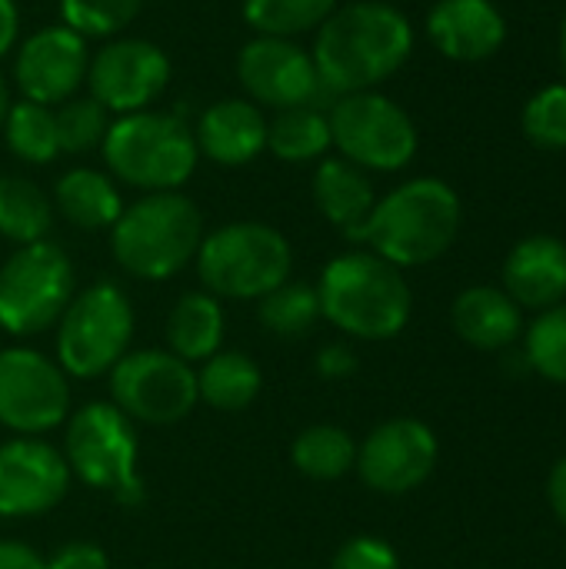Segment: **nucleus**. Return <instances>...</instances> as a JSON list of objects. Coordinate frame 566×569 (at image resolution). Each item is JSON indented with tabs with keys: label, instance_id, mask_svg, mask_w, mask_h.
Instances as JSON below:
<instances>
[{
	"label": "nucleus",
	"instance_id": "nucleus-16",
	"mask_svg": "<svg viewBox=\"0 0 566 569\" xmlns=\"http://www.w3.org/2000/svg\"><path fill=\"white\" fill-rule=\"evenodd\" d=\"M67 490L70 467L57 447L33 437L0 443V517H43L67 497Z\"/></svg>",
	"mask_w": 566,
	"mask_h": 569
},
{
	"label": "nucleus",
	"instance_id": "nucleus-6",
	"mask_svg": "<svg viewBox=\"0 0 566 569\" xmlns=\"http://www.w3.org/2000/svg\"><path fill=\"white\" fill-rule=\"evenodd\" d=\"M197 277L217 300H260L294 270L287 237L267 223L240 220L203 233L197 250Z\"/></svg>",
	"mask_w": 566,
	"mask_h": 569
},
{
	"label": "nucleus",
	"instance_id": "nucleus-33",
	"mask_svg": "<svg viewBox=\"0 0 566 569\" xmlns=\"http://www.w3.org/2000/svg\"><path fill=\"white\" fill-rule=\"evenodd\" d=\"M524 357L544 380L566 387V307H550L534 320Z\"/></svg>",
	"mask_w": 566,
	"mask_h": 569
},
{
	"label": "nucleus",
	"instance_id": "nucleus-5",
	"mask_svg": "<svg viewBox=\"0 0 566 569\" xmlns=\"http://www.w3.org/2000/svg\"><path fill=\"white\" fill-rule=\"evenodd\" d=\"M100 147L110 173L143 193L180 190L200 160L193 130L177 113L160 110H137L110 120Z\"/></svg>",
	"mask_w": 566,
	"mask_h": 569
},
{
	"label": "nucleus",
	"instance_id": "nucleus-40",
	"mask_svg": "<svg viewBox=\"0 0 566 569\" xmlns=\"http://www.w3.org/2000/svg\"><path fill=\"white\" fill-rule=\"evenodd\" d=\"M20 33V10L13 0H0V57L13 50Z\"/></svg>",
	"mask_w": 566,
	"mask_h": 569
},
{
	"label": "nucleus",
	"instance_id": "nucleus-43",
	"mask_svg": "<svg viewBox=\"0 0 566 569\" xmlns=\"http://www.w3.org/2000/svg\"><path fill=\"white\" fill-rule=\"evenodd\" d=\"M560 67H564V77H566V13H564V20H560Z\"/></svg>",
	"mask_w": 566,
	"mask_h": 569
},
{
	"label": "nucleus",
	"instance_id": "nucleus-22",
	"mask_svg": "<svg viewBox=\"0 0 566 569\" xmlns=\"http://www.w3.org/2000/svg\"><path fill=\"white\" fill-rule=\"evenodd\" d=\"M454 330L464 343L477 350H504L510 347L520 330V307L497 287H470L454 300L450 310Z\"/></svg>",
	"mask_w": 566,
	"mask_h": 569
},
{
	"label": "nucleus",
	"instance_id": "nucleus-14",
	"mask_svg": "<svg viewBox=\"0 0 566 569\" xmlns=\"http://www.w3.org/2000/svg\"><path fill=\"white\" fill-rule=\"evenodd\" d=\"M170 83L167 53L140 37L113 40L100 47L87 63V87L97 103L110 113H137L150 110V103Z\"/></svg>",
	"mask_w": 566,
	"mask_h": 569
},
{
	"label": "nucleus",
	"instance_id": "nucleus-28",
	"mask_svg": "<svg viewBox=\"0 0 566 569\" xmlns=\"http://www.w3.org/2000/svg\"><path fill=\"white\" fill-rule=\"evenodd\" d=\"M290 460L310 480H340L357 463V443L350 440L347 430L317 423V427H307L294 440Z\"/></svg>",
	"mask_w": 566,
	"mask_h": 569
},
{
	"label": "nucleus",
	"instance_id": "nucleus-23",
	"mask_svg": "<svg viewBox=\"0 0 566 569\" xmlns=\"http://www.w3.org/2000/svg\"><path fill=\"white\" fill-rule=\"evenodd\" d=\"M224 343V310L217 297L203 293H183L170 317H167V347L183 363H203L210 360Z\"/></svg>",
	"mask_w": 566,
	"mask_h": 569
},
{
	"label": "nucleus",
	"instance_id": "nucleus-17",
	"mask_svg": "<svg viewBox=\"0 0 566 569\" xmlns=\"http://www.w3.org/2000/svg\"><path fill=\"white\" fill-rule=\"evenodd\" d=\"M87 40L67 23H50L20 43L13 77L23 100L53 107L77 97L80 83L87 80Z\"/></svg>",
	"mask_w": 566,
	"mask_h": 569
},
{
	"label": "nucleus",
	"instance_id": "nucleus-18",
	"mask_svg": "<svg viewBox=\"0 0 566 569\" xmlns=\"http://www.w3.org/2000/svg\"><path fill=\"white\" fill-rule=\"evenodd\" d=\"M430 43L457 63L490 60L507 40V20L494 0H437L427 13Z\"/></svg>",
	"mask_w": 566,
	"mask_h": 569
},
{
	"label": "nucleus",
	"instance_id": "nucleus-39",
	"mask_svg": "<svg viewBox=\"0 0 566 569\" xmlns=\"http://www.w3.org/2000/svg\"><path fill=\"white\" fill-rule=\"evenodd\" d=\"M0 569H47V560L20 540H0Z\"/></svg>",
	"mask_w": 566,
	"mask_h": 569
},
{
	"label": "nucleus",
	"instance_id": "nucleus-12",
	"mask_svg": "<svg viewBox=\"0 0 566 569\" xmlns=\"http://www.w3.org/2000/svg\"><path fill=\"white\" fill-rule=\"evenodd\" d=\"M67 373L43 353L27 347L0 350V427L37 437L67 420Z\"/></svg>",
	"mask_w": 566,
	"mask_h": 569
},
{
	"label": "nucleus",
	"instance_id": "nucleus-8",
	"mask_svg": "<svg viewBox=\"0 0 566 569\" xmlns=\"http://www.w3.org/2000/svg\"><path fill=\"white\" fill-rule=\"evenodd\" d=\"M133 307L117 283H93L73 293L57 320V367L77 380H97L130 350Z\"/></svg>",
	"mask_w": 566,
	"mask_h": 569
},
{
	"label": "nucleus",
	"instance_id": "nucleus-27",
	"mask_svg": "<svg viewBox=\"0 0 566 569\" xmlns=\"http://www.w3.org/2000/svg\"><path fill=\"white\" fill-rule=\"evenodd\" d=\"M53 223V203L47 193L27 177L3 173L0 177V237L17 247L47 240Z\"/></svg>",
	"mask_w": 566,
	"mask_h": 569
},
{
	"label": "nucleus",
	"instance_id": "nucleus-3",
	"mask_svg": "<svg viewBox=\"0 0 566 569\" xmlns=\"http://www.w3.org/2000/svg\"><path fill=\"white\" fill-rule=\"evenodd\" d=\"M320 317L357 340H394L410 323L414 297L400 267L377 253L334 257L317 283Z\"/></svg>",
	"mask_w": 566,
	"mask_h": 569
},
{
	"label": "nucleus",
	"instance_id": "nucleus-37",
	"mask_svg": "<svg viewBox=\"0 0 566 569\" xmlns=\"http://www.w3.org/2000/svg\"><path fill=\"white\" fill-rule=\"evenodd\" d=\"M47 569H110V560L97 543L70 540L47 560Z\"/></svg>",
	"mask_w": 566,
	"mask_h": 569
},
{
	"label": "nucleus",
	"instance_id": "nucleus-25",
	"mask_svg": "<svg viewBox=\"0 0 566 569\" xmlns=\"http://www.w3.org/2000/svg\"><path fill=\"white\" fill-rule=\"evenodd\" d=\"M264 387L260 367L237 350H217L197 373V397L224 413L247 410Z\"/></svg>",
	"mask_w": 566,
	"mask_h": 569
},
{
	"label": "nucleus",
	"instance_id": "nucleus-11",
	"mask_svg": "<svg viewBox=\"0 0 566 569\" xmlns=\"http://www.w3.org/2000/svg\"><path fill=\"white\" fill-rule=\"evenodd\" d=\"M113 407L140 423L167 427L197 407V373L170 350H127L110 370Z\"/></svg>",
	"mask_w": 566,
	"mask_h": 569
},
{
	"label": "nucleus",
	"instance_id": "nucleus-2",
	"mask_svg": "<svg viewBox=\"0 0 566 569\" xmlns=\"http://www.w3.org/2000/svg\"><path fill=\"white\" fill-rule=\"evenodd\" d=\"M460 197L440 177H417L374 203L370 217L347 240L394 267H424L440 260L460 233Z\"/></svg>",
	"mask_w": 566,
	"mask_h": 569
},
{
	"label": "nucleus",
	"instance_id": "nucleus-20",
	"mask_svg": "<svg viewBox=\"0 0 566 569\" xmlns=\"http://www.w3.org/2000/svg\"><path fill=\"white\" fill-rule=\"evenodd\" d=\"M197 150L220 167H244L267 150V117L254 100L227 97L210 103L193 130Z\"/></svg>",
	"mask_w": 566,
	"mask_h": 569
},
{
	"label": "nucleus",
	"instance_id": "nucleus-41",
	"mask_svg": "<svg viewBox=\"0 0 566 569\" xmlns=\"http://www.w3.org/2000/svg\"><path fill=\"white\" fill-rule=\"evenodd\" d=\"M547 497H550V507L554 513L560 517V523L566 527V457L554 467L550 473V483H547Z\"/></svg>",
	"mask_w": 566,
	"mask_h": 569
},
{
	"label": "nucleus",
	"instance_id": "nucleus-15",
	"mask_svg": "<svg viewBox=\"0 0 566 569\" xmlns=\"http://www.w3.org/2000/svg\"><path fill=\"white\" fill-rule=\"evenodd\" d=\"M357 473L360 480L384 493V497H404L427 483V477L437 467V437L427 423L400 417L387 420L357 450Z\"/></svg>",
	"mask_w": 566,
	"mask_h": 569
},
{
	"label": "nucleus",
	"instance_id": "nucleus-26",
	"mask_svg": "<svg viewBox=\"0 0 566 569\" xmlns=\"http://www.w3.org/2000/svg\"><path fill=\"white\" fill-rule=\"evenodd\" d=\"M267 147L284 163H314L324 160L334 147L330 123L320 107H290L277 110V117L267 123Z\"/></svg>",
	"mask_w": 566,
	"mask_h": 569
},
{
	"label": "nucleus",
	"instance_id": "nucleus-1",
	"mask_svg": "<svg viewBox=\"0 0 566 569\" xmlns=\"http://www.w3.org/2000/svg\"><path fill=\"white\" fill-rule=\"evenodd\" d=\"M414 53V27L387 0H354L337 7L314 40V67L334 97L374 90L390 80Z\"/></svg>",
	"mask_w": 566,
	"mask_h": 569
},
{
	"label": "nucleus",
	"instance_id": "nucleus-9",
	"mask_svg": "<svg viewBox=\"0 0 566 569\" xmlns=\"http://www.w3.org/2000/svg\"><path fill=\"white\" fill-rule=\"evenodd\" d=\"M327 123L340 157L357 163L360 170H404L420 147L414 117L397 100L377 90L337 97L327 110Z\"/></svg>",
	"mask_w": 566,
	"mask_h": 569
},
{
	"label": "nucleus",
	"instance_id": "nucleus-32",
	"mask_svg": "<svg viewBox=\"0 0 566 569\" xmlns=\"http://www.w3.org/2000/svg\"><path fill=\"white\" fill-rule=\"evenodd\" d=\"M53 120H57V143L67 153L100 147L110 130V110L97 103L90 93L63 100L60 110H53Z\"/></svg>",
	"mask_w": 566,
	"mask_h": 569
},
{
	"label": "nucleus",
	"instance_id": "nucleus-21",
	"mask_svg": "<svg viewBox=\"0 0 566 569\" xmlns=\"http://www.w3.org/2000/svg\"><path fill=\"white\" fill-rule=\"evenodd\" d=\"M314 203L344 237H350L370 217L377 193L367 170L344 157H324L314 170Z\"/></svg>",
	"mask_w": 566,
	"mask_h": 569
},
{
	"label": "nucleus",
	"instance_id": "nucleus-4",
	"mask_svg": "<svg viewBox=\"0 0 566 569\" xmlns=\"http://www.w3.org/2000/svg\"><path fill=\"white\" fill-rule=\"evenodd\" d=\"M203 217L180 190L143 193L110 227L113 260L137 280H170L200 250Z\"/></svg>",
	"mask_w": 566,
	"mask_h": 569
},
{
	"label": "nucleus",
	"instance_id": "nucleus-31",
	"mask_svg": "<svg viewBox=\"0 0 566 569\" xmlns=\"http://www.w3.org/2000/svg\"><path fill=\"white\" fill-rule=\"evenodd\" d=\"M337 10V0H244V20L257 37H297L320 27Z\"/></svg>",
	"mask_w": 566,
	"mask_h": 569
},
{
	"label": "nucleus",
	"instance_id": "nucleus-10",
	"mask_svg": "<svg viewBox=\"0 0 566 569\" xmlns=\"http://www.w3.org/2000/svg\"><path fill=\"white\" fill-rule=\"evenodd\" d=\"M70 300L73 263L50 240L20 247L0 267V327L10 337H37L50 330Z\"/></svg>",
	"mask_w": 566,
	"mask_h": 569
},
{
	"label": "nucleus",
	"instance_id": "nucleus-19",
	"mask_svg": "<svg viewBox=\"0 0 566 569\" xmlns=\"http://www.w3.org/2000/svg\"><path fill=\"white\" fill-rule=\"evenodd\" d=\"M504 293L520 310H550L566 297V243L537 233L520 240L504 263Z\"/></svg>",
	"mask_w": 566,
	"mask_h": 569
},
{
	"label": "nucleus",
	"instance_id": "nucleus-42",
	"mask_svg": "<svg viewBox=\"0 0 566 569\" xmlns=\"http://www.w3.org/2000/svg\"><path fill=\"white\" fill-rule=\"evenodd\" d=\"M7 110H10V93H7V83H3V77H0V127H3Z\"/></svg>",
	"mask_w": 566,
	"mask_h": 569
},
{
	"label": "nucleus",
	"instance_id": "nucleus-35",
	"mask_svg": "<svg viewBox=\"0 0 566 569\" xmlns=\"http://www.w3.org/2000/svg\"><path fill=\"white\" fill-rule=\"evenodd\" d=\"M143 0H60L63 23L87 37H110L120 33L137 13Z\"/></svg>",
	"mask_w": 566,
	"mask_h": 569
},
{
	"label": "nucleus",
	"instance_id": "nucleus-36",
	"mask_svg": "<svg viewBox=\"0 0 566 569\" xmlns=\"http://www.w3.org/2000/svg\"><path fill=\"white\" fill-rule=\"evenodd\" d=\"M330 569H400V560H397V550L387 540H380V537H354L334 553Z\"/></svg>",
	"mask_w": 566,
	"mask_h": 569
},
{
	"label": "nucleus",
	"instance_id": "nucleus-7",
	"mask_svg": "<svg viewBox=\"0 0 566 569\" xmlns=\"http://www.w3.org/2000/svg\"><path fill=\"white\" fill-rule=\"evenodd\" d=\"M63 460L70 467V477L100 493H110L117 503L137 507L143 500L133 420L123 417L113 403H87L70 417Z\"/></svg>",
	"mask_w": 566,
	"mask_h": 569
},
{
	"label": "nucleus",
	"instance_id": "nucleus-34",
	"mask_svg": "<svg viewBox=\"0 0 566 569\" xmlns=\"http://www.w3.org/2000/svg\"><path fill=\"white\" fill-rule=\"evenodd\" d=\"M524 137L537 150H566V83L537 90L524 107Z\"/></svg>",
	"mask_w": 566,
	"mask_h": 569
},
{
	"label": "nucleus",
	"instance_id": "nucleus-30",
	"mask_svg": "<svg viewBox=\"0 0 566 569\" xmlns=\"http://www.w3.org/2000/svg\"><path fill=\"white\" fill-rule=\"evenodd\" d=\"M0 130H3L10 153H17L27 163H50L60 153L57 120H53V110L43 103H33V100L10 103Z\"/></svg>",
	"mask_w": 566,
	"mask_h": 569
},
{
	"label": "nucleus",
	"instance_id": "nucleus-38",
	"mask_svg": "<svg viewBox=\"0 0 566 569\" xmlns=\"http://www.w3.org/2000/svg\"><path fill=\"white\" fill-rule=\"evenodd\" d=\"M317 373L327 377V380H344L357 370V353L344 343H330L317 353Z\"/></svg>",
	"mask_w": 566,
	"mask_h": 569
},
{
	"label": "nucleus",
	"instance_id": "nucleus-24",
	"mask_svg": "<svg viewBox=\"0 0 566 569\" xmlns=\"http://www.w3.org/2000/svg\"><path fill=\"white\" fill-rule=\"evenodd\" d=\"M57 210L80 230H107L117 223L123 203L113 180L90 167H73L57 180Z\"/></svg>",
	"mask_w": 566,
	"mask_h": 569
},
{
	"label": "nucleus",
	"instance_id": "nucleus-29",
	"mask_svg": "<svg viewBox=\"0 0 566 569\" xmlns=\"http://www.w3.org/2000/svg\"><path fill=\"white\" fill-rule=\"evenodd\" d=\"M257 317L267 333L280 340H300L307 337L320 320V297L317 287L300 280H284L267 297L257 300Z\"/></svg>",
	"mask_w": 566,
	"mask_h": 569
},
{
	"label": "nucleus",
	"instance_id": "nucleus-13",
	"mask_svg": "<svg viewBox=\"0 0 566 569\" xmlns=\"http://www.w3.org/2000/svg\"><path fill=\"white\" fill-rule=\"evenodd\" d=\"M237 80L257 107L270 110L307 103L317 107V100L330 93L317 77L310 50H304L290 37H254L250 43H244L237 57Z\"/></svg>",
	"mask_w": 566,
	"mask_h": 569
}]
</instances>
